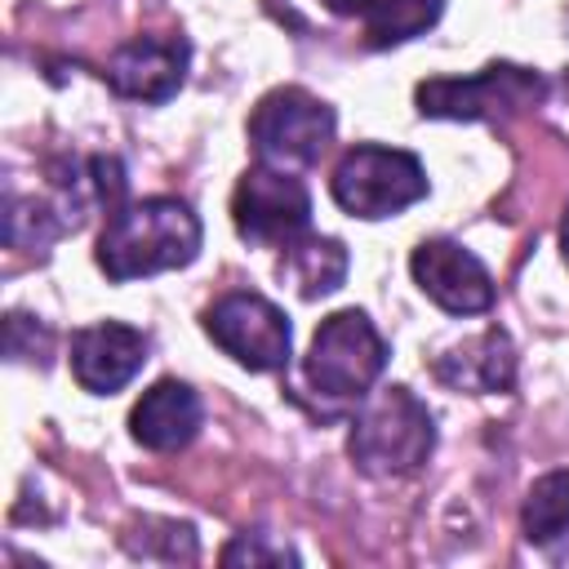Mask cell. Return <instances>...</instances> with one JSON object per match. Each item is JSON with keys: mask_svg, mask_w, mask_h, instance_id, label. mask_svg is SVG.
Listing matches in <instances>:
<instances>
[{"mask_svg": "<svg viewBox=\"0 0 569 569\" xmlns=\"http://www.w3.org/2000/svg\"><path fill=\"white\" fill-rule=\"evenodd\" d=\"M204 422V409H200V396L178 382V378H160L151 382L138 405L129 409V436L151 449V453H173V449H187L196 440Z\"/></svg>", "mask_w": 569, "mask_h": 569, "instance_id": "12", "label": "cell"}, {"mask_svg": "<svg viewBox=\"0 0 569 569\" xmlns=\"http://www.w3.org/2000/svg\"><path fill=\"white\" fill-rule=\"evenodd\" d=\"M76 227H80V218L67 209V200L58 191H49L40 200L36 196H18V191L4 196V240L13 249L44 253L49 244H58Z\"/></svg>", "mask_w": 569, "mask_h": 569, "instance_id": "15", "label": "cell"}, {"mask_svg": "<svg viewBox=\"0 0 569 569\" xmlns=\"http://www.w3.org/2000/svg\"><path fill=\"white\" fill-rule=\"evenodd\" d=\"M431 373L449 391H467V396L507 391L516 382V347H511V333L498 329V325H489L485 333L462 338L449 351H440L431 360Z\"/></svg>", "mask_w": 569, "mask_h": 569, "instance_id": "13", "label": "cell"}, {"mask_svg": "<svg viewBox=\"0 0 569 569\" xmlns=\"http://www.w3.org/2000/svg\"><path fill=\"white\" fill-rule=\"evenodd\" d=\"M520 529L533 547H556L569 533V467L542 471L520 507Z\"/></svg>", "mask_w": 569, "mask_h": 569, "instance_id": "16", "label": "cell"}, {"mask_svg": "<svg viewBox=\"0 0 569 569\" xmlns=\"http://www.w3.org/2000/svg\"><path fill=\"white\" fill-rule=\"evenodd\" d=\"M151 338L124 320H98L71 333V378L89 396H116L147 365Z\"/></svg>", "mask_w": 569, "mask_h": 569, "instance_id": "10", "label": "cell"}, {"mask_svg": "<svg viewBox=\"0 0 569 569\" xmlns=\"http://www.w3.org/2000/svg\"><path fill=\"white\" fill-rule=\"evenodd\" d=\"M413 284L449 316H480L493 307V276L489 267L458 240L431 236L409 253Z\"/></svg>", "mask_w": 569, "mask_h": 569, "instance_id": "9", "label": "cell"}, {"mask_svg": "<svg viewBox=\"0 0 569 569\" xmlns=\"http://www.w3.org/2000/svg\"><path fill=\"white\" fill-rule=\"evenodd\" d=\"M320 4H325L329 13H338V18H360V22H365L382 0H320Z\"/></svg>", "mask_w": 569, "mask_h": 569, "instance_id": "21", "label": "cell"}, {"mask_svg": "<svg viewBox=\"0 0 569 569\" xmlns=\"http://www.w3.org/2000/svg\"><path fill=\"white\" fill-rule=\"evenodd\" d=\"M204 240V227L196 209L178 196H147V200H124L120 209L107 213L98 231V267L107 280H142L160 271H178L196 262Z\"/></svg>", "mask_w": 569, "mask_h": 569, "instance_id": "1", "label": "cell"}, {"mask_svg": "<svg viewBox=\"0 0 569 569\" xmlns=\"http://www.w3.org/2000/svg\"><path fill=\"white\" fill-rule=\"evenodd\" d=\"M124 547L142 560H164V565H191L196 560V529L191 525H178V520H156V516H142L138 533H124Z\"/></svg>", "mask_w": 569, "mask_h": 569, "instance_id": "18", "label": "cell"}, {"mask_svg": "<svg viewBox=\"0 0 569 569\" xmlns=\"http://www.w3.org/2000/svg\"><path fill=\"white\" fill-rule=\"evenodd\" d=\"M436 449V418L418 391L405 382L378 387L360 400L347 436L351 462L373 480H400L413 476Z\"/></svg>", "mask_w": 569, "mask_h": 569, "instance_id": "2", "label": "cell"}, {"mask_svg": "<svg viewBox=\"0 0 569 569\" xmlns=\"http://www.w3.org/2000/svg\"><path fill=\"white\" fill-rule=\"evenodd\" d=\"M440 13H445V0H382L365 18V44L369 49L405 44V40L422 36L427 27H436Z\"/></svg>", "mask_w": 569, "mask_h": 569, "instance_id": "17", "label": "cell"}, {"mask_svg": "<svg viewBox=\"0 0 569 569\" xmlns=\"http://www.w3.org/2000/svg\"><path fill=\"white\" fill-rule=\"evenodd\" d=\"M333 129H338L333 107L298 84H280L262 93L258 107L249 111V147L258 164H276L289 173L311 169L333 142Z\"/></svg>", "mask_w": 569, "mask_h": 569, "instance_id": "6", "label": "cell"}, {"mask_svg": "<svg viewBox=\"0 0 569 569\" xmlns=\"http://www.w3.org/2000/svg\"><path fill=\"white\" fill-rule=\"evenodd\" d=\"M547 98V80L520 62H489L471 76H431L413 89L427 120H516Z\"/></svg>", "mask_w": 569, "mask_h": 569, "instance_id": "5", "label": "cell"}, {"mask_svg": "<svg viewBox=\"0 0 569 569\" xmlns=\"http://www.w3.org/2000/svg\"><path fill=\"white\" fill-rule=\"evenodd\" d=\"M387 338L360 307H342L325 316L311 333L302 373L325 400H365L387 369Z\"/></svg>", "mask_w": 569, "mask_h": 569, "instance_id": "3", "label": "cell"}, {"mask_svg": "<svg viewBox=\"0 0 569 569\" xmlns=\"http://www.w3.org/2000/svg\"><path fill=\"white\" fill-rule=\"evenodd\" d=\"M347 267H351L347 244L338 236H320V231H302L280 253V280L302 302H316V298H329L333 289H342Z\"/></svg>", "mask_w": 569, "mask_h": 569, "instance_id": "14", "label": "cell"}, {"mask_svg": "<svg viewBox=\"0 0 569 569\" xmlns=\"http://www.w3.org/2000/svg\"><path fill=\"white\" fill-rule=\"evenodd\" d=\"M222 565H298V551L271 533H236L222 547Z\"/></svg>", "mask_w": 569, "mask_h": 569, "instance_id": "20", "label": "cell"}, {"mask_svg": "<svg viewBox=\"0 0 569 569\" xmlns=\"http://www.w3.org/2000/svg\"><path fill=\"white\" fill-rule=\"evenodd\" d=\"M560 258L569 267V209H565V222H560Z\"/></svg>", "mask_w": 569, "mask_h": 569, "instance_id": "22", "label": "cell"}, {"mask_svg": "<svg viewBox=\"0 0 569 569\" xmlns=\"http://www.w3.org/2000/svg\"><path fill=\"white\" fill-rule=\"evenodd\" d=\"M4 356H9V365L44 369L53 356V329L31 311H9L4 316Z\"/></svg>", "mask_w": 569, "mask_h": 569, "instance_id": "19", "label": "cell"}, {"mask_svg": "<svg viewBox=\"0 0 569 569\" xmlns=\"http://www.w3.org/2000/svg\"><path fill=\"white\" fill-rule=\"evenodd\" d=\"M231 222L240 240L284 249L289 240L311 231V191L289 169L253 164L231 191Z\"/></svg>", "mask_w": 569, "mask_h": 569, "instance_id": "8", "label": "cell"}, {"mask_svg": "<svg viewBox=\"0 0 569 569\" xmlns=\"http://www.w3.org/2000/svg\"><path fill=\"white\" fill-rule=\"evenodd\" d=\"M191 44L182 36H133L107 58V84L133 102H169L187 80Z\"/></svg>", "mask_w": 569, "mask_h": 569, "instance_id": "11", "label": "cell"}, {"mask_svg": "<svg viewBox=\"0 0 569 569\" xmlns=\"http://www.w3.org/2000/svg\"><path fill=\"white\" fill-rule=\"evenodd\" d=\"M329 191H333L342 213L378 222V218H396L409 204L427 200L431 182H427V169L413 151L382 147V142H356L333 164Z\"/></svg>", "mask_w": 569, "mask_h": 569, "instance_id": "4", "label": "cell"}, {"mask_svg": "<svg viewBox=\"0 0 569 569\" xmlns=\"http://www.w3.org/2000/svg\"><path fill=\"white\" fill-rule=\"evenodd\" d=\"M204 333L213 338L218 351H227L249 373H276L289 365V351H293L289 316L253 289H231L213 298L204 307Z\"/></svg>", "mask_w": 569, "mask_h": 569, "instance_id": "7", "label": "cell"}]
</instances>
